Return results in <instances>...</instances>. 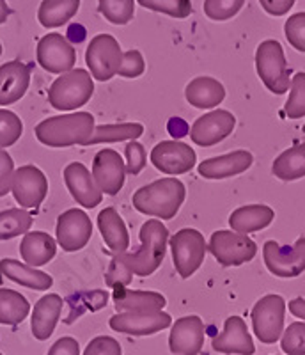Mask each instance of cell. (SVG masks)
<instances>
[{
  "label": "cell",
  "mask_w": 305,
  "mask_h": 355,
  "mask_svg": "<svg viewBox=\"0 0 305 355\" xmlns=\"http://www.w3.org/2000/svg\"><path fill=\"white\" fill-rule=\"evenodd\" d=\"M167 239L169 231L160 220H146L141 227V247L128 254H116L112 261L121 265L128 274L148 277L157 272L164 263L167 252Z\"/></svg>",
  "instance_id": "obj_1"
},
{
  "label": "cell",
  "mask_w": 305,
  "mask_h": 355,
  "mask_svg": "<svg viewBox=\"0 0 305 355\" xmlns=\"http://www.w3.org/2000/svg\"><path fill=\"white\" fill-rule=\"evenodd\" d=\"M186 189L177 178H162L149 185L141 187L133 194L132 202L139 214L171 220L176 217L181 205L185 202Z\"/></svg>",
  "instance_id": "obj_2"
},
{
  "label": "cell",
  "mask_w": 305,
  "mask_h": 355,
  "mask_svg": "<svg viewBox=\"0 0 305 355\" xmlns=\"http://www.w3.org/2000/svg\"><path fill=\"white\" fill-rule=\"evenodd\" d=\"M96 128L94 116L89 112H73L53 116L36 126V139L49 148H69L85 146Z\"/></svg>",
  "instance_id": "obj_3"
},
{
  "label": "cell",
  "mask_w": 305,
  "mask_h": 355,
  "mask_svg": "<svg viewBox=\"0 0 305 355\" xmlns=\"http://www.w3.org/2000/svg\"><path fill=\"white\" fill-rule=\"evenodd\" d=\"M94 93V80L85 69H71L53 80L49 89L50 105L57 110H76L84 107Z\"/></svg>",
  "instance_id": "obj_4"
},
{
  "label": "cell",
  "mask_w": 305,
  "mask_h": 355,
  "mask_svg": "<svg viewBox=\"0 0 305 355\" xmlns=\"http://www.w3.org/2000/svg\"><path fill=\"white\" fill-rule=\"evenodd\" d=\"M256 69L257 75L273 94L288 93L291 85L289 77L288 61H286L284 49L282 44L275 40L263 41L256 50Z\"/></svg>",
  "instance_id": "obj_5"
},
{
  "label": "cell",
  "mask_w": 305,
  "mask_h": 355,
  "mask_svg": "<svg viewBox=\"0 0 305 355\" xmlns=\"http://www.w3.org/2000/svg\"><path fill=\"white\" fill-rule=\"evenodd\" d=\"M171 250H173V259L176 272L183 279H189L201 268L204 261V254L208 250L206 240L201 231L185 227L173 234L169 240Z\"/></svg>",
  "instance_id": "obj_6"
},
{
  "label": "cell",
  "mask_w": 305,
  "mask_h": 355,
  "mask_svg": "<svg viewBox=\"0 0 305 355\" xmlns=\"http://www.w3.org/2000/svg\"><path fill=\"white\" fill-rule=\"evenodd\" d=\"M286 300L281 295H265L252 307V329L265 345L277 343L284 334Z\"/></svg>",
  "instance_id": "obj_7"
},
{
  "label": "cell",
  "mask_w": 305,
  "mask_h": 355,
  "mask_svg": "<svg viewBox=\"0 0 305 355\" xmlns=\"http://www.w3.org/2000/svg\"><path fill=\"white\" fill-rule=\"evenodd\" d=\"M121 61H123V50L116 37L110 34L94 36L85 50L89 73L98 82H107L116 77L121 68Z\"/></svg>",
  "instance_id": "obj_8"
},
{
  "label": "cell",
  "mask_w": 305,
  "mask_h": 355,
  "mask_svg": "<svg viewBox=\"0 0 305 355\" xmlns=\"http://www.w3.org/2000/svg\"><path fill=\"white\" fill-rule=\"evenodd\" d=\"M208 250L222 266H240L256 258L257 245L247 234L218 230L211 234Z\"/></svg>",
  "instance_id": "obj_9"
},
{
  "label": "cell",
  "mask_w": 305,
  "mask_h": 355,
  "mask_svg": "<svg viewBox=\"0 0 305 355\" xmlns=\"http://www.w3.org/2000/svg\"><path fill=\"white\" fill-rule=\"evenodd\" d=\"M263 259L273 275L298 277L305 270V236H300L293 247H281L275 240H268L263 245Z\"/></svg>",
  "instance_id": "obj_10"
},
{
  "label": "cell",
  "mask_w": 305,
  "mask_h": 355,
  "mask_svg": "<svg viewBox=\"0 0 305 355\" xmlns=\"http://www.w3.org/2000/svg\"><path fill=\"white\" fill-rule=\"evenodd\" d=\"M93 234V222L80 208H71L57 218L55 236L60 249L66 252H76L84 249Z\"/></svg>",
  "instance_id": "obj_11"
},
{
  "label": "cell",
  "mask_w": 305,
  "mask_h": 355,
  "mask_svg": "<svg viewBox=\"0 0 305 355\" xmlns=\"http://www.w3.org/2000/svg\"><path fill=\"white\" fill-rule=\"evenodd\" d=\"M173 316L164 311H126L109 320L112 331L130 336H151L171 327Z\"/></svg>",
  "instance_id": "obj_12"
},
{
  "label": "cell",
  "mask_w": 305,
  "mask_h": 355,
  "mask_svg": "<svg viewBox=\"0 0 305 355\" xmlns=\"http://www.w3.org/2000/svg\"><path fill=\"white\" fill-rule=\"evenodd\" d=\"M36 57L44 71L57 73V75L71 71L76 62V52L73 44L57 33L41 37L37 43Z\"/></svg>",
  "instance_id": "obj_13"
},
{
  "label": "cell",
  "mask_w": 305,
  "mask_h": 355,
  "mask_svg": "<svg viewBox=\"0 0 305 355\" xmlns=\"http://www.w3.org/2000/svg\"><path fill=\"white\" fill-rule=\"evenodd\" d=\"M151 164L160 173L177 176L192 171L197 164L195 151L181 141H162L151 151Z\"/></svg>",
  "instance_id": "obj_14"
},
{
  "label": "cell",
  "mask_w": 305,
  "mask_h": 355,
  "mask_svg": "<svg viewBox=\"0 0 305 355\" xmlns=\"http://www.w3.org/2000/svg\"><path fill=\"white\" fill-rule=\"evenodd\" d=\"M11 192L15 201L25 208H37L49 194V180L36 166H21L15 171Z\"/></svg>",
  "instance_id": "obj_15"
},
{
  "label": "cell",
  "mask_w": 305,
  "mask_h": 355,
  "mask_svg": "<svg viewBox=\"0 0 305 355\" xmlns=\"http://www.w3.org/2000/svg\"><path fill=\"white\" fill-rule=\"evenodd\" d=\"M234 126H236V117L233 114L224 109H215L197 117L190 128V139L197 146L209 148L227 139L233 133Z\"/></svg>",
  "instance_id": "obj_16"
},
{
  "label": "cell",
  "mask_w": 305,
  "mask_h": 355,
  "mask_svg": "<svg viewBox=\"0 0 305 355\" xmlns=\"http://www.w3.org/2000/svg\"><path fill=\"white\" fill-rule=\"evenodd\" d=\"M91 174L103 194L116 196L125 187L126 164L116 150H101L94 157Z\"/></svg>",
  "instance_id": "obj_17"
},
{
  "label": "cell",
  "mask_w": 305,
  "mask_h": 355,
  "mask_svg": "<svg viewBox=\"0 0 305 355\" xmlns=\"http://www.w3.org/2000/svg\"><path fill=\"white\" fill-rule=\"evenodd\" d=\"M64 183L69 194L84 208H96L103 201V192L98 189L93 174L80 162H71L64 167Z\"/></svg>",
  "instance_id": "obj_18"
},
{
  "label": "cell",
  "mask_w": 305,
  "mask_h": 355,
  "mask_svg": "<svg viewBox=\"0 0 305 355\" xmlns=\"http://www.w3.org/2000/svg\"><path fill=\"white\" fill-rule=\"evenodd\" d=\"M204 345V323L190 315L176 320L171 329L169 348L174 355H199Z\"/></svg>",
  "instance_id": "obj_19"
},
{
  "label": "cell",
  "mask_w": 305,
  "mask_h": 355,
  "mask_svg": "<svg viewBox=\"0 0 305 355\" xmlns=\"http://www.w3.org/2000/svg\"><path fill=\"white\" fill-rule=\"evenodd\" d=\"M211 347L213 350L218 352V354H256L252 336L249 334L245 320L240 318V316H229V318L225 320L224 331L213 338Z\"/></svg>",
  "instance_id": "obj_20"
},
{
  "label": "cell",
  "mask_w": 305,
  "mask_h": 355,
  "mask_svg": "<svg viewBox=\"0 0 305 355\" xmlns=\"http://www.w3.org/2000/svg\"><path fill=\"white\" fill-rule=\"evenodd\" d=\"M254 164V157L247 150H236L222 157L206 158L197 166V173L206 180H225L245 173Z\"/></svg>",
  "instance_id": "obj_21"
},
{
  "label": "cell",
  "mask_w": 305,
  "mask_h": 355,
  "mask_svg": "<svg viewBox=\"0 0 305 355\" xmlns=\"http://www.w3.org/2000/svg\"><path fill=\"white\" fill-rule=\"evenodd\" d=\"M31 85V68L21 61H9L0 66V107L17 103Z\"/></svg>",
  "instance_id": "obj_22"
},
{
  "label": "cell",
  "mask_w": 305,
  "mask_h": 355,
  "mask_svg": "<svg viewBox=\"0 0 305 355\" xmlns=\"http://www.w3.org/2000/svg\"><path fill=\"white\" fill-rule=\"evenodd\" d=\"M62 299L55 293H49L41 297L33 309V320H31V331L33 336L40 341H46L55 331L57 323L62 311Z\"/></svg>",
  "instance_id": "obj_23"
},
{
  "label": "cell",
  "mask_w": 305,
  "mask_h": 355,
  "mask_svg": "<svg viewBox=\"0 0 305 355\" xmlns=\"http://www.w3.org/2000/svg\"><path fill=\"white\" fill-rule=\"evenodd\" d=\"M112 302L119 313L126 311H164L167 299L157 291L128 290V286L112 288Z\"/></svg>",
  "instance_id": "obj_24"
},
{
  "label": "cell",
  "mask_w": 305,
  "mask_h": 355,
  "mask_svg": "<svg viewBox=\"0 0 305 355\" xmlns=\"http://www.w3.org/2000/svg\"><path fill=\"white\" fill-rule=\"evenodd\" d=\"M20 254L25 265L37 268L55 258L57 242L44 231H28L21 239Z\"/></svg>",
  "instance_id": "obj_25"
},
{
  "label": "cell",
  "mask_w": 305,
  "mask_h": 355,
  "mask_svg": "<svg viewBox=\"0 0 305 355\" xmlns=\"http://www.w3.org/2000/svg\"><path fill=\"white\" fill-rule=\"evenodd\" d=\"M0 274L12 283L37 291L50 290L53 284V279L46 272H41L34 266H28L11 258H4L0 261Z\"/></svg>",
  "instance_id": "obj_26"
},
{
  "label": "cell",
  "mask_w": 305,
  "mask_h": 355,
  "mask_svg": "<svg viewBox=\"0 0 305 355\" xmlns=\"http://www.w3.org/2000/svg\"><path fill=\"white\" fill-rule=\"evenodd\" d=\"M275 218V211L266 205L240 206L229 217L231 231L240 234H249L268 227Z\"/></svg>",
  "instance_id": "obj_27"
},
{
  "label": "cell",
  "mask_w": 305,
  "mask_h": 355,
  "mask_svg": "<svg viewBox=\"0 0 305 355\" xmlns=\"http://www.w3.org/2000/svg\"><path fill=\"white\" fill-rule=\"evenodd\" d=\"M98 230H100L103 242L116 254H125L130 247V234L125 220L121 218L114 208H105L98 215Z\"/></svg>",
  "instance_id": "obj_28"
},
{
  "label": "cell",
  "mask_w": 305,
  "mask_h": 355,
  "mask_svg": "<svg viewBox=\"0 0 305 355\" xmlns=\"http://www.w3.org/2000/svg\"><path fill=\"white\" fill-rule=\"evenodd\" d=\"M185 98L195 109H213L225 98V87L213 77H197L186 85Z\"/></svg>",
  "instance_id": "obj_29"
},
{
  "label": "cell",
  "mask_w": 305,
  "mask_h": 355,
  "mask_svg": "<svg viewBox=\"0 0 305 355\" xmlns=\"http://www.w3.org/2000/svg\"><path fill=\"white\" fill-rule=\"evenodd\" d=\"M273 176L282 182H295L305 176V144H297L282 151L272 166Z\"/></svg>",
  "instance_id": "obj_30"
},
{
  "label": "cell",
  "mask_w": 305,
  "mask_h": 355,
  "mask_svg": "<svg viewBox=\"0 0 305 355\" xmlns=\"http://www.w3.org/2000/svg\"><path fill=\"white\" fill-rule=\"evenodd\" d=\"M80 8V0H43L37 9V20L43 27L53 28L68 24Z\"/></svg>",
  "instance_id": "obj_31"
},
{
  "label": "cell",
  "mask_w": 305,
  "mask_h": 355,
  "mask_svg": "<svg viewBox=\"0 0 305 355\" xmlns=\"http://www.w3.org/2000/svg\"><path fill=\"white\" fill-rule=\"evenodd\" d=\"M31 313V304L18 291L0 288V325H20Z\"/></svg>",
  "instance_id": "obj_32"
},
{
  "label": "cell",
  "mask_w": 305,
  "mask_h": 355,
  "mask_svg": "<svg viewBox=\"0 0 305 355\" xmlns=\"http://www.w3.org/2000/svg\"><path fill=\"white\" fill-rule=\"evenodd\" d=\"M144 133V126L141 123H117V125L96 126L93 135L89 137L85 146L101 144V142H123L135 141Z\"/></svg>",
  "instance_id": "obj_33"
},
{
  "label": "cell",
  "mask_w": 305,
  "mask_h": 355,
  "mask_svg": "<svg viewBox=\"0 0 305 355\" xmlns=\"http://www.w3.org/2000/svg\"><path fill=\"white\" fill-rule=\"evenodd\" d=\"M33 227V217L24 208H11L0 211V240H11L27 234Z\"/></svg>",
  "instance_id": "obj_34"
},
{
  "label": "cell",
  "mask_w": 305,
  "mask_h": 355,
  "mask_svg": "<svg viewBox=\"0 0 305 355\" xmlns=\"http://www.w3.org/2000/svg\"><path fill=\"white\" fill-rule=\"evenodd\" d=\"M98 11L114 25H126L135 12V0H98Z\"/></svg>",
  "instance_id": "obj_35"
},
{
  "label": "cell",
  "mask_w": 305,
  "mask_h": 355,
  "mask_svg": "<svg viewBox=\"0 0 305 355\" xmlns=\"http://www.w3.org/2000/svg\"><path fill=\"white\" fill-rule=\"evenodd\" d=\"M291 93L284 105V114L289 119H300L305 117V73H297L291 78Z\"/></svg>",
  "instance_id": "obj_36"
},
{
  "label": "cell",
  "mask_w": 305,
  "mask_h": 355,
  "mask_svg": "<svg viewBox=\"0 0 305 355\" xmlns=\"http://www.w3.org/2000/svg\"><path fill=\"white\" fill-rule=\"evenodd\" d=\"M24 133V123L15 112L8 109H0V150L17 144Z\"/></svg>",
  "instance_id": "obj_37"
},
{
  "label": "cell",
  "mask_w": 305,
  "mask_h": 355,
  "mask_svg": "<svg viewBox=\"0 0 305 355\" xmlns=\"http://www.w3.org/2000/svg\"><path fill=\"white\" fill-rule=\"evenodd\" d=\"M149 11L164 12L173 18H186L192 15V0H139Z\"/></svg>",
  "instance_id": "obj_38"
},
{
  "label": "cell",
  "mask_w": 305,
  "mask_h": 355,
  "mask_svg": "<svg viewBox=\"0 0 305 355\" xmlns=\"http://www.w3.org/2000/svg\"><path fill=\"white\" fill-rule=\"evenodd\" d=\"M245 0H204V15L213 21H225L236 17Z\"/></svg>",
  "instance_id": "obj_39"
},
{
  "label": "cell",
  "mask_w": 305,
  "mask_h": 355,
  "mask_svg": "<svg viewBox=\"0 0 305 355\" xmlns=\"http://www.w3.org/2000/svg\"><path fill=\"white\" fill-rule=\"evenodd\" d=\"M281 348L288 355H305V322H295L286 329Z\"/></svg>",
  "instance_id": "obj_40"
},
{
  "label": "cell",
  "mask_w": 305,
  "mask_h": 355,
  "mask_svg": "<svg viewBox=\"0 0 305 355\" xmlns=\"http://www.w3.org/2000/svg\"><path fill=\"white\" fill-rule=\"evenodd\" d=\"M284 34L295 50L305 53V12H297L288 18L284 25Z\"/></svg>",
  "instance_id": "obj_41"
},
{
  "label": "cell",
  "mask_w": 305,
  "mask_h": 355,
  "mask_svg": "<svg viewBox=\"0 0 305 355\" xmlns=\"http://www.w3.org/2000/svg\"><path fill=\"white\" fill-rule=\"evenodd\" d=\"M146 69L144 57L139 50H128L123 53V61H121V68L117 75L123 78H137L141 77Z\"/></svg>",
  "instance_id": "obj_42"
},
{
  "label": "cell",
  "mask_w": 305,
  "mask_h": 355,
  "mask_svg": "<svg viewBox=\"0 0 305 355\" xmlns=\"http://www.w3.org/2000/svg\"><path fill=\"white\" fill-rule=\"evenodd\" d=\"M126 173L141 174L146 167V148L139 141H130L125 148Z\"/></svg>",
  "instance_id": "obj_43"
},
{
  "label": "cell",
  "mask_w": 305,
  "mask_h": 355,
  "mask_svg": "<svg viewBox=\"0 0 305 355\" xmlns=\"http://www.w3.org/2000/svg\"><path fill=\"white\" fill-rule=\"evenodd\" d=\"M84 355H123V350H121L117 339L110 338V336H96L89 341Z\"/></svg>",
  "instance_id": "obj_44"
},
{
  "label": "cell",
  "mask_w": 305,
  "mask_h": 355,
  "mask_svg": "<svg viewBox=\"0 0 305 355\" xmlns=\"http://www.w3.org/2000/svg\"><path fill=\"white\" fill-rule=\"evenodd\" d=\"M15 162L6 150H0V198L9 194L15 176Z\"/></svg>",
  "instance_id": "obj_45"
},
{
  "label": "cell",
  "mask_w": 305,
  "mask_h": 355,
  "mask_svg": "<svg viewBox=\"0 0 305 355\" xmlns=\"http://www.w3.org/2000/svg\"><path fill=\"white\" fill-rule=\"evenodd\" d=\"M46 355H80V345L75 338L66 336V338L57 339Z\"/></svg>",
  "instance_id": "obj_46"
},
{
  "label": "cell",
  "mask_w": 305,
  "mask_h": 355,
  "mask_svg": "<svg viewBox=\"0 0 305 355\" xmlns=\"http://www.w3.org/2000/svg\"><path fill=\"white\" fill-rule=\"evenodd\" d=\"M261 8L272 17H282L295 6V0H259Z\"/></svg>",
  "instance_id": "obj_47"
},
{
  "label": "cell",
  "mask_w": 305,
  "mask_h": 355,
  "mask_svg": "<svg viewBox=\"0 0 305 355\" xmlns=\"http://www.w3.org/2000/svg\"><path fill=\"white\" fill-rule=\"evenodd\" d=\"M289 311H291V315L297 316V318L305 320V299L298 297V299H293L289 302Z\"/></svg>",
  "instance_id": "obj_48"
},
{
  "label": "cell",
  "mask_w": 305,
  "mask_h": 355,
  "mask_svg": "<svg viewBox=\"0 0 305 355\" xmlns=\"http://www.w3.org/2000/svg\"><path fill=\"white\" fill-rule=\"evenodd\" d=\"M11 12L12 9L9 8L8 2H6V0H0V25L4 24V21L11 17Z\"/></svg>",
  "instance_id": "obj_49"
},
{
  "label": "cell",
  "mask_w": 305,
  "mask_h": 355,
  "mask_svg": "<svg viewBox=\"0 0 305 355\" xmlns=\"http://www.w3.org/2000/svg\"><path fill=\"white\" fill-rule=\"evenodd\" d=\"M0 55H2V44H0Z\"/></svg>",
  "instance_id": "obj_50"
},
{
  "label": "cell",
  "mask_w": 305,
  "mask_h": 355,
  "mask_svg": "<svg viewBox=\"0 0 305 355\" xmlns=\"http://www.w3.org/2000/svg\"><path fill=\"white\" fill-rule=\"evenodd\" d=\"M302 130H304V133H305V125H304V128H302Z\"/></svg>",
  "instance_id": "obj_51"
},
{
  "label": "cell",
  "mask_w": 305,
  "mask_h": 355,
  "mask_svg": "<svg viewBox=\"0 0 305 355\" xmlns=\"http://www.w3.org/2000/svg\"><path fill=\"white\" fill-rule=\"evenodd\" d=\"M0 355H2V354H0Z\"/></svg>",
  "instance_id": "obj_52"
}]
</instances>
